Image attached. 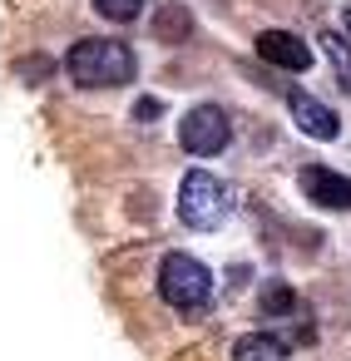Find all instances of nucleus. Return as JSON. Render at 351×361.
I'll return each instance as SVG.
<instances>
[{
  "label": "nucleus",
  "mask_w": 351,
  "mask_h": 361,
  "mask_svg": "<svg viewBox=\"0 0 351 361\" xmlns=\"http://www.w3.org/2000/svg\"><path fill=\"white\" fill-rule=\"evenodd\" d=\"M134 70H139L134 50L114 35H85L65 55V75L85 90H119V85L134 80Z\"/></svg>",
  "instance_id": "1"
},
{
  "label": "nucleus",
  "mask_w": 351,
  "mask_h": 361,
  "mask_svg": "<svg viewBox=\"0 0 351 361\" xmlns=\"http://www.w3.org/2000/svg\"><path fill=\"white\" fill-rule=\"evenodd\" d=\"M228 208H233V198H228V183L223 178H213L208 169L183 173V183H178V218H183V228L213 233L228 218Z\"/></svg>",
  "instance_id": "2"
},
{
  "label": "nucleus",
  "mask_w": 351,
  "mask_h": 361,
  "mask_svg": "<svg viewBox=\"0 0 351 361\" xmlns=\"http://www.w3.org/2000/svg\"><path fill=\"white\" fill-rule=\"evenodd\" d=\"M159 292L168 307L178 312H198L208 297H213V272L193 257V252H168L164 267H159Z\"/></svg>",
  "instance_id": "3"
},
{
  "label": "nucleus",
  "mask_w": 351,
  "mask_h": 361,
  "mask_svg": "<svg viewBox=\"0 0 351 361\" xmlns=\"http://www.w3.org/2000/svg\"><path fill=\"white\" fill-rule=\"evenodd\" d=\"M178 144H183L188 154H198V159L223 154V149L233 144V119H228V109H223V104H198V109H188L183 124H178Z\"/></svg>",
  "instance_id": "4"
},
{
  "label": "nucleus",
  "mask_w": 351,
  "mask_h": 361,
  "mask_svg": "<svg viewBox=\"0 0 351 361\" xmlns=\"http://www.w3.org/2000/svg\"><path fill=\"white\" fill-rule=\"evenodd\" d=\"M297 183H302V193H307L312 203L351 213V178H346V173H336V169H321V164H307V169L297 173Z\"/></svg>",
  "instance_id": "5"
},
{
  "label": "nucleus",
  "mask_w": 351,
  "mask_h": 361,
  "mask_svg": "<svg viewBox=\"0 0 351 361\" xmlns=\"http://www.w3.org/2000/svg\"><path fill=\"white\" fill-rule=\"evenodd\" d=\"M257 55H262L267 65L287 70V75H302V70L312 65V50H307V40H302L297 30H262V35H257Z\"/></svg>",
  "instance_id": "6"
},
{
  "label": "nucleus",
  "mask_w": 351,
  "mask_h": 361,
  "mask_svg": "<svg viewBox=\"0 0 351 361\" xmlns=\"http://www.w3.org/2000/svg\"><path fill=\"white\" fill-rule=\"evenodd\" d=\"M287 104H292V119H297V129H302V134H312V139H336V134H341L336 109H326L316 94H302V90H297Z\"/></svg>",
  "instance_id": "7"
},
{
  "label": "nucleus",
  "mask_w": 351,
  "mask_h": 361,
  "mask_svg": "<svg viewBox=\"0 0 351 361\" xmlns=\"http://www.w3.org/2000/svg\"><path fill=\"white\" fill-rule=\"evenodd\" d=\"M233 361H292V356H287V346H282L277 336H267V331H247V336H238Z\"/></svg>",
  "instance_id": "8"
},
{
  "label": "nucleus",
  "mask_w": 351,
  "mask_h": 361,
  "mask_svg": "<svg viewBox=\"0 0 351 361\" xmlns=\"http://www.w3.org/2000/svg\"><path fill=\"white\" fill-rule=\"evenodd\" d=\"M154 30H159V40H188L193 35V16L183 6H164L159 20H154Z\"/></svg>",
  "instance_id": "9"
},
{
  "label": "nucleus",
  "mask_w": 351,
  "mask_h": 361,
  "mask_svg": "<svg viewBox=\"0 0 351 361\" xmlns=\"http://www.w3.org/2000/svg\"><path fill=\"white\" fill-rule=\"evenodd\" d=\"M321 50H326V60L336 65V75H341V85L351 90V45H346L341 35H321Z\"/></svg>",
  "instance_id": "10"
},
{
  "label": "nucleus",
  "mask_w": 351,
  "mask_h": 361,
  "mask_svg": "<svg viewBox=\"0 0 351 361\" xmlns=\"http://www.w3.org/2000/svg\"><path fill=\"white\" fill-rule=\"evenodd\" d=\"M94 11H99L104 20H114V25H124V20H134V16L144 11V0H94Z\"/></svg>",
  "instance_id": "11"
},
{
  "label": "nucleus",
  "mask_w": 351,
  "mask_h": 361,
  "mask_svg": "<svg viewBox=\"0 0 351 361\" xmlns=\"http://www.w3.org/2000/svg\"><path fill=\"white\" fill-rule=\"evenodd\" d=\"M292 302H297V297H292V287H282V282L262 287V307H267L272 317H287V312H292Z\"/></svg>",
  "instance_id": "12"
},
{
  "label": "nucleus",
  "mask_w": 351,
  "mask_h": 361,
  "mask_svg": "<svg viewBox=\"0 0 351 361\" xmlns=\"http://www.w3.org/2000/svg\"><path fill=\"white\" fill-rule=\"evenodd\" d=\"M159 114H164V104H159V99H154V94H149V99H139V104H134V119H139V124H154V119H159Z\"/></svg>",
  "instance_id": "13"
},
{
  "label": "nucleus",
  "mask_w": 351,
  "mask_h": 361,
  "mask_svg": "<svg viewBox=\"0 0 351 361\" xmlns=\"http://www.w3.org/2000/svg\"><path fill=\"white\" fill-rule=\"evenodd\" d=\"M341 25H346V35H351V6H346V11H341Z\"/></svg>",
  "instance_id": "14"
}]
</instances>
